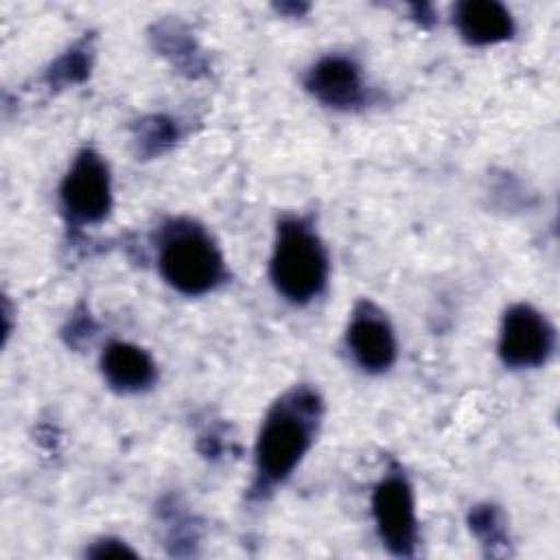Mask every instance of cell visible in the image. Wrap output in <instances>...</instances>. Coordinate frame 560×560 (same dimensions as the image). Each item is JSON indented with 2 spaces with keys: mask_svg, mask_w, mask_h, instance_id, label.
Returning <instances> with one entry per match:
<instances>
[{
  "mask_svg": "<svg viewBox=\"0 0 560 560\" xmlns=\"http://www.w3.org/2000/svg\"><path fill=\"white\" fill-rule=\"evenodd\" d=\"M92 330H94V324H92V317L88 315V313H79V317H72V322H70V332H68V343H72V346H77V339L79 337H88L90 339V335H92Z\"/></svg>",
  "mask_w": 560,
  "mask_h": 560,
  "instance_id": "obj_16",
  "label": "cell"
},
{
  "mask_svg": "<svg viewBox=\"0 0 560 560\" xmlns=\"http://www.w3.org/2000/svg\"><path fill=\"white\" fill-rule=\"evenodd\" d=\"M158 39H160V48L164 50V55L173 57L177 50V59L175 63L182 68H201V61L197 59L195 52V42H190V37L186 33H182V28H177V24H160L158 26ZM192 74V70H190Z\"/></svg>",
  "mask_w": 560,
  "mask_h": 560,
  "instance_id": "obj_14",
  "label": "cell"
},
{
  "mask_svg": "<svg viewBox=\"0 0 560 560\" xmlns=\"http://www.w3.org/2000/svg\"><path fill=\"white\" fill-rule=\"evenodd\" d=\"M59 206L68 228L101 223L112 208L109 166L92 147L81 149L59 184Z\"/></svg>",
  "mask_w": 560,
  "mask_h": 560,
  "instance_id": "obj_4",
  "label": "cell"
},
{
  "mask_svg": "<svg viewBox=\"0 0 560 560\" xmlns=\"http://www.w3.org/2000/svg\"><path fill=\"white\" fill-rule=\"evenodd\" d=\"M468 525L490 556L508 553V545H510L508 523L503 512L497 505H490V503L475 505L468 514Z\"/></svg>",
  "mask_w": 560,
  "mask_h": 560,
  "instance_id": "obj_11",
  "label": "cell"
},
{
  "mask_svg": "<svg viewBox=\"0 0 560 560\" xmlns=\"http://www.w3.org/2000/svg\"><path fill=\"white\" fill-rule=\"evenodd\" d=\"M92 68V52L90 48L81 42L68 48L44 74V81L52 88H68L74 83H81L88 79Z\"/></svg>",
  "mask_w": 560,
  "mask_h": 560,
  "instance_id": "obj_13",
  "label": "cell"
},
{
  "mask_svg": "<svg viewBox=\"0 0 560 560\" xmlns=\"http://www.w3.org/2000/svg\"><path fill=\"white\" fill-rule=\"evenodd\" d=\"M101 374L118 394H140L155 383L158 370L147 350L129 341H112L101 352Z\"/></svg>",
  "mask_w": 560,
  "mask_h": 560,
  "instance_id": "obj_10",
  "label": "cell"
},
{
  "mask_svg": "<svg viewBox=\"0 0 560 560\" xmlns=\"http://www.w3.org/2000/svg\"><path fill=\"white\" fill-rule=\"evenodd\" d=\"M306 92L326 107L357 109L368 101V83L361 66L348 55L319 57L304 77Z\"/></svg>",
  "mask_w": 560,
  "mask_h": 560,
  "instance_id": "obj_8",
  "label": "cell"
},
{
  "mask_svg": "<svg viewBox=\"0 0 560 560\" xmlns=\"http://www.w3.org/2000/svg\"><path fill=\"white\" fill-rule=\"evenodd\" d=\"M372 516L383 547L398 556L411 558L418 542V518L413 488L402 470L394 468L376 483L372 492Z\"/></svg>",
  "mask_w": 560,
  "mask_h": 560,
  "instance_id": "obj_5",
  "label": "cell"
},
{
  "mask_svg": "<svg viewBox=\"0 0 560 560\" xmlns=\"http://www.w3.org/2000/svg\"><path fill=\"white\" fill-rule=\"evenodd\" d=\"M556 346L551 322L532 304H512L501 319L497 352L505 368L534 370L549 361Z\"/></svg>",
  "mask_w": 560,
  "mask_h": 560,
  "instance_id": "obj_6",
  "label": "cell"
},
{
  "mask_svg": "<svg viewBox=\"0 0 560 560\" xmlns=\"http://www.w3.org/2000/svg\"><path fill=\"white\" fill-rule=\"evenodd\" d=\"M328 252L304 217H282L276 225L269 278L278 295L295 306L317 300L328 284Z\"/></svg>",
  "mask_w": 560,
  "mask_h": 560,
  "instance_id": "obj_2",
  "label": "cell"
},
{
  "mask_svg": "<svg viewBox=\"0 0 560 560\" xmlns=\"http://www.w3.org/2000/svg\"><path fill=\"white\" fill-rule=\"evenodd\" d=\"M85 556H90V558H136L138 553L125 540L107 536V538L92 542L90 549H85Z\"/></svg>",
  "mask_w": 560,
  "mask_h": 560,
  "instance_id": "obj_15",
  "label": "cell"
},
{
  "mask_svg": "<svg viewBox=\"0 0 560 560\" xmlns=\"http://www.w3.org/2000/svg\"><path fill=\"white\" fill-rule=\"evenodd\" d=\"M179 138V125L162 114L147 116L136 122L133 127V142L138 149V155L142 158H155L168 151Z\"/></svg>",
  "mask_w": 560,
  "mask_h": 560,
  "instance_id": "obj_12",
  "label": "cell"
},
{
  "mask_svg": "<svg viewBox=\"0 0 560 560\" xmlns=\"http://www.w3.org/2000/svg\"><path fill=\"white\" fill-rule=\"evenodd\" d=\"M453 24L470 46H492L512 39L516 26L510 9L497 0H466L455 4Z\"/></svg>",
  "mask_w": 560,
  "mask_h": 560,
  "instance_id": "obj_9",
  "label": "cell"
},
{
  "mask_svg": "<svg viewBox=\"0 0 560 560\" xmlns=\"http://www.w3.org/2000/svg\"><path fill=\"white\" fill-rule=\"evenodd\" d=\"M346 346L368 374H383L396 361V335L387 315L370 300L354 304L346 328Z\"/></svg>",
  "mask_w": 560,
  "mask_h": 560,
  "instance_id": "obj_7",
  "label": "cell"
},
{
  "mask_svg": "<svg viewBox=\"0 0 560 560\" xmlns=\"http://www.w3.org/2000/svg\"><path fill=\"white\" fill-rule=\"evenodd\" d=\"M158 269L182 295H206L225 280V260L210 232L192 219H168L158 234Z\"/></svg>",
  "mask_w": 560,
  "mask_h": 560,
  "instance_id": "obj_3",
  "label": "cell"
},
{
  "mask_svg": "<svg viewBox=\"0 0 560 560\" xmlns=\"http://www.w3.org/2000/svg\"><path fill=\"white\" fill-rule=\"evenodd\" d=\"M322 416V396L311 385L287 389L269 407L254 446L252 499L267 497L293 475L315 442Z\"/></svg>",
  "mask_w": 560,
  "mask_h": 560,
  "instance_id": "obj_1",
  "label": "cell"
}]
</instances>
